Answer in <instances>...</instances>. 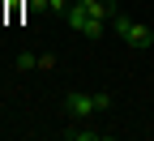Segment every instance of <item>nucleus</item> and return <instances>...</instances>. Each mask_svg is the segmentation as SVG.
Here are the masks:
<instances>
[{
	"label": "nucleus",
	"mask_w": 154,
	"mask_h": 141,
	"mask_svg": "<svg viewBox=\"0 0 154 141\" xmlns=\"http://www.w3.org/2000/svg\"><path fill=\"white\" fill-rule=\"evenodd\" d=\"M116 13H120V9H116L111 0H73L69 13H64V22L77 34H86V38H103V30H107V22Z\"/></svg>",
	"instance_id": "f257e3e1"
},
{
	"label": "nucleus",
	"mask_w": 154,
	"mask_h": 141,
	"mask_svg": "<svg viewBox=\"0 0 154 141\" xmlns=\"http://www.w3.org/2000/svg\"><path fill=\"white\" fill-rule=\"evenodd\" d=\"M107 107H111V94H82V90L64 94V115L69 120H94Z\"/></svg>",
	"instance_id": "f03ea898"
},
{
	"label": "nucleus",
	"mask_w": 154,
	"mask_h": 141,
	"mask_svg": "<svg viewBox=\"0 0 154 141\" xmlns=\"http://www.w3.org/2000/svg\"><path fill=\"white\" fill-rule=\"evenodd\" d=\"M111 30L120 34L128 47H137V51H146V47L154 43V30H150L146 22H137V17H124V13H116V17H111Z\"/></svg>",
	"instance_id": "7ed1b4c3"
},
{
	"label": "nucleus",
	"mask_w": 154,
	"mask_h": 141,
	"mask_svg": "<svg viewBox=\"0 0 154 141\" xmlns=\"http://www.w3.org/2000/svg\"><path fill=\"white\" fill-rule=\"evenodd\" d=\"M64 137H69V141H107L99 128H86V124H69V128H64Z\"/></svg>",
	"instance_id": "20e7f679"
},
{
	"label": "nucleus",
	"mask_w": 154,
	"mask_h": 141,
	"mask_svg": "<svg viewBox=\"0 0 154 141\" xmlns=\"http://www.w3.org/2000/svg\"><path fill=\"white\" fill-rule=\"evenodd\" d=\"M26 13H30V17H43V13H51V9H47V0H26Z\"/></svg>",
	"instance_id": "39448f33"
},
{
	"label": "nucleus",
	"mask_w": 154,
	"mask_h": 141,
	"mask_svg": "<svg viewBox=\"0 0 154 141\" xmlns=\"http://www.w3.org/2000/svg\"><path fill=\"white\" fill-rule=\"evenodd\" d=\"M17 69H22V73H30V69H38V56H30V51H22V56H17Z\"/></svg>",
	"instance_id": "423d86ee"
},
{
	"label": "nucleus",
	"mask_w": 154,
	"mask_h": 141,
	"mask_svg": "<svg viewBox=\"0 0 154 141\" xmlns=\"http://www.w3.org/2000/svg\"><path fill=\"white\" fill-rule=\"evenodd\" d=\"M69 5H73V0H47V9H51L56 17H64V13H69Z\"/></svg>",
	"instance_id": "0eeeda50"
}]
</instances>
